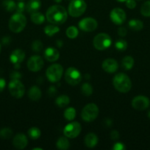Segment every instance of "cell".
<instances>
[{
	"label": "cell",
	"mask_w": 150,
	"mask_h": 150,
	"mask_svg": "<svg viewBox=\"0 0 150 150\" xmlns=\"http://www.w3.org/2000/svg\"><path fill=\"white\" fill-rule=\"evenodd\" d=\"M115 48L119 51H124L127 48V42L123 39H119L115 42Z\"/></svg>",
	"instance_id": "obj_35"
},
{
	"label": "cell",
	"mask_w": 150,
	"mask_h": 150,
	"mask_svg": "<svg viewBox=\"0 0 150 150\" xmlns=\"http://www.w3.org/2000/svg\"><path fill=\"white\" fill-rule=\"evenodd\" d=\"M44 57L46 59L50 62H56L60 57V53L56 48L49 47L44 51Z\"/></svg>",
	"instance_id": "obj_18"
},
{
	"label": "cell",
	"mask_w": 150,
	"mask_h": 150,
	"mask_svg": "<svg viewBox=\"0 0 150 150\" xmlns=\"http://www.w3.org/2000/svg\"><path fill=\"white\" fill-rule=\"evenodd\" d=\"M110 138L112 140H118L119 139V133L117 130H113L110 133Z\"/></svg>",
	"instance_id": "obj_43"
},
{
	"label": "cell",
	"mask_w": 150,
	"mask_h": 150,
	"mask_svg": "<svg viewBox=\"0 0 150 150\" xmlns=\"http://www.w3.org/2000/svg\"><path fill=\"white\" fill-rule=\"evenodd\" d=\"M93 44L95 48L99 51H104L111 45L112 40L109 35L106 33L98 34L94 38Z\"/></svg>",
	"instance_id": "obj_6"
},
{
	"label": "cell",
	"mask_w": 150,
	"mask_h": 150,
	"mask_svg": "<svg viewBox=\"0 0 150 150\" xmlns=\"http://www.w3.org/2000/svg\"><path fill=\"white\" fill-rule=\"evenodd\" d=\"M41 7V0H29V1L26 4V11L32 14L35 12H38Z\"/></svg>",
	"instance_id": "obj_19"
},
{
	"label": "cell",
	"mask_w": 150,
	"mask_h": 150,
	"mask_svg": "<svg viewBox=\"0 0 150 150\" xmlns=\"http://www.w3.org/2000/svg\"><path fill=\"white\" fill-rule=\"evenodd\" d=\"M104 123H105V125L108 127L113 125V121L110 119H106Z\"/></svg>",
	"instance_id": "obj_46"
},
{
	"label": "cell",
	"mask_w": 150,
	"mask_h": 150,
	"mask_svg": "<svg viewBox=\"0 0 150 150\" xmlns=\"http://www.w3.org/2000/svg\"><path fill=\"white\" fill-rule=\"evenodd\" d=\"M63 116H64L65 119L68 121H73L76 117V110L73 107L67 108L64 111Z\"/></svg>",
	"instance_id": "obj_27"
},
{
	"label": "cell",
	"mask_w": 150,
	"mask_h": 150,
	"mask_svg": "<svg viewBox=\"0 0 150 150\" xmlns=\"http://www.w3.org/2000/svg\"><path fill=\"white\" fill-rule=\"evenodd\" d=\"M44 62L43 59L38 55L32 56L26 63L28 69L32 72L40 71L44 67Z\"/></svg>",
	"instance_id": "obj_12"
},
{
	"label": "cell",
	"mask_w": 150,
	"mask_h": 150,
	"mask_svg": "<svg viewBox=\"0 0 150 150\" xmlns=\"http://www.w3.org/2000/svg\"><path fill=\"white\" fill-rule=\"evenodd\" d=\"M117 1L119 2H124V1H126V0H117Z\"/></svg>",
	"instance_id": "obj_50"
},
{
	"label": "cell",
	"mask_w": 150,
	"mask_h": 150,
	"mask_svg": "<svg viewBox=\"0 0 150 150\" xmlns=\"http://www.w3.org/2000/svg\"><path fill=\"white\" fill-rule=\"evenodd\" d=\"M59 32H60V28L54 25H48L44 28V33L49 37L54 36Z\"/></svg>",
	"instance_id": "obj_28"
},
{
	"label": "cell",
	"mask_w": 150,
	"mask_h": 150,
	"mask_svg": "<svg viewBox=\"0 0 150 150\" xmlns=\"http://www.w3.org/2000/svg\"><path fill=\"white\" fill-rule=\"evenodd\" d=\"M87 4L84 0H72L68 7V12L71 17L77 18L85 12Z\"/></svg>",
	"instance_id": "obj_4"
},
{
	"label": "cell",
	"mask_w": 150,
	"mask_h": 150,
	"mask_svg": "<svg viewBox=\"0 0 150 150\" xmlns=\"http://www.w3.org/2000/svg\"><path fill=\"white\" fill-rule=\"evenodd\" d=\"M147 115H148V117H149V118L150 119V110H149V111H148V114H147Z\"/></svg>",
	"instance_id": "obj_51"
},
{
	"label": "cell",
	"mask_w": 150,
	"mask_h": 150,
	"mask_svg": "<svg viewBox=\"0 0 150 150\" xmlns=\"http://www.w3.org/2000/svg\"><path fill=\"white\" fill-rule=\"evenodd\" d=\"M41 95L42 93H41V89L37 86H32L28 92V96L29 99L33 101H38V100L41 99Z\"/></svg>",
	"instance_id": "obj_21"
},
{
	"label": "cell",
	"mask_w": 150,
	"mask_h": 150,
	"mask_svg": "<svg viewBox=\"0 0 150 150\" xmlns=\"http://www.w3.org/2000/svg\"><path fill=\"white\" fill-rule=\"evenodd\" d=\"M2 4L4 8L7 12H13L16 10V4L13 0H4Z\"/></svg>",
	"instance_id": "obj_31"
},
{
	"label": "cell",
	"mask_w": 150,
	"mask_h": 150,
	"mask_svg": "<svg viewBox=\"0 0 150 150\" xmlns=\"http://www.w3.org/2000/svg\"><path fill=\"white\" fill-rule=\"evenodd\" d=\"M26 10V4L23 1H19V3H17L16 7V13H22Z\"/></svg>",
	"instance_id": "obj_37"
},
{
	"label": "cell",
	"mask_w": 150,
	"mask_h": 150,
	"mask_svg": "<svg viewBox=\"0 0 150 150\" xmlns=\"http://www.w3.org/2000/svg\"><path fill=\"white\" fill-rule=\"evenodd\" d=\"M6 86V81L4 79L0 78V92H2Z\"/></svg>",
	"instance_id": "obj_44"
},
{
	"label": "cell",
	"mask_w": 150,
	"mask_h": 150,
	"mask_svg": "<svg viewBox=\"0 0 150 150\" xmlns=\"http://www.w3.org/2000/svg\"><path fill=\"white\" fill-rule=\"evenodd\" d=\"M126 29L125 27H119L118 29V34H119V36L121 37H124L126 35Z\"/></svg>",
	"instance_id": "obj_41"
},
{
	"label": "cell",
	"mask_w": 150,
	"mask_h": 150,
	"mask_svg": "<svg viewBox=\"0 0 150 150\" xmlns=\"http://www.w3.org/2000/svg\"><path fill=\"white\" fill-rule=\"evenodd\" d=\"M129 29L133 31H140L144 28V23L139 19H131L128 23Z\"/></svg>",
	"instance_id": "obj_24"
},
{
	"label": "cell",
	"mask_w": 150,
	"mask_h": 150,
	"mask_svg": "<svg viewBox=\"0 0 150 150\" xmlns=\"http://www.w3.org/2000/svg\"><path fill=\"white\" fill-rule=\"evenodd\" d=\"M31 21L35 24H42L45 21V16L44 14L39 12H35L31 14L30 16Z\"/></svg>",
	"instance_id": "obj_26"
},
{
	"label": "cell",
	"mask_w": 150,
	"mask_h": 150,
	"mask_svg": "<svg viewBox=\"0 0 150 150\" xmlns=\"http://www.w3.org/2000/svg\"><path fill=\"white\" fill-rule=\"evenodd\" d=\"M19 1H22V0H19Z\"/></svg>",
	"instance_id": "obj_53"
},
{
	"label": "cell",
	"mask_w": 150,
	"mask_h": 150,
	"mask_svg": "<svg viewBox=\"0 0 150 150\" xmlns=\"http://www.w3.org/2000/svg\"><path fill=\"white\" fill-rule=\"evenodd\" d=\"M82 127L77 122H71L69 123L63 129V134L69 139H74L81 133Z\"/></svg>",
	"instance_id": "obj_10"
},
{
	"label": "cell",
	"mask_w": 150,
	"mask_h": 150,
	"mask_svg": "<svg viewBox=\"0 0 150 150\" xmlns=\"http://www.w3.org/2000/svg\"><path fill=\"white\" fill-rule=\"evenodd\" d=\"M99 112V108L95 103H89L82 108L81 117L83 121L86 122H91L97 118Z\"/></svg>",
	"instance_id": "obj_5"
},
{
	"label": "cell",
	"mask_w": 150,
	"mask_h": 150,
	"mask_svg": "<svg viewBox=\"0 0 150 150\" xmlns=\"http://www.w3.org/2000/svg\"><path fill=\"white\" fill-rule=\"evenodd\" d=\"M10 41H11V38H10V37H4V38H2V43L3 45H7L10 42Z\"/></svg>",
	"instance_id": "obj_45"
},
{
	"label": "cell",
	"mask_w": 150,
	"mask_h": 150,
	"mask_svg": "<svg viewBox=\"0 0 150 150\" xmlns=\"http://www.w3.org/2000/svg\"><path fill=\"white\" fill-rule=\"evenodd\" d=\"M135 63V60L131 56H126L121 61V66L125 70H129L132 68Z\"/></svg>",
	"instance_id": "obj_23"
},
{
	"label": "cell",
	"mask_w": 150,
	"mask_h": 150,
	"mask_svg": "<svg viewBox=\"0 0 150 150\" xmlns=\"http://www.w3.org/2000/svg\"><path fill=\"white\" fill-rule=\"evenodd\" d=\"M13 136V130L8 127H4L0 130V138L2 139H10Z\"/></svg>",
	"instance_id": "obj_33"
},
{
	"label": "cell",
	"mask_w": 150,
	"mask_h": 150,
	"mask_svg": "<svg viewBox=\"0 0 150 150\" xmlns=\"http://www.w3.org/2000/svg\"><path fill=\"white\" fill-rule=\"evenodd\" d=\"M25 58V53L21 49H16L11 53L10 60L13 64H20Z\"/></svg>",
	"instance_id": "obj_17"
},
{
	"label": "cell",
	"mask_w": 150,
	"mask_h": 150,
	"mask_svg": "<svg viewBox=\"0 0 150 150\" xmlns=\"http://www.w3.org/2000/svg\"><path fill=\"white\" fill-rule=\"evenodd\" d=\"M99 142L98 137L96 134L93 133H90L87 134L85 137V144L88 148H94L97 145Z\"/></svg>",
	"instance_id": "obj_20"
},
{
	"label": "cell",
	"mask_w": 150,
	"mask_h": 150,
	"mask_svg": "<svg viewBox=\"0 0 150 150\" xmlns=\"http://www.w3.org/2000/svg\"><path fill=\"white\" fill-rule=\"evenodd\" d=\"M54 1L57 3H60L62 1H63V0H54Z\"/></svg>",
	"instance_id": "obj_49"
},
{
	"label": "cell",
	"mask_w": 150,
	"mask_h": 150,
	"mask_svg": "<svg viewBox=\"0 0 150 150\" xmlns=\"http://www.w3.org/2000/svg\"><path fill=\"white\" fill-rule=\"evenodd\" d=\"M113 84L115 89L121 93H127L132 88V81L127 75L119 73L114 76Z\"/></svg>",
	"instance_id": "obj_2"
},
{
	"label": "cell",
	"mask_w": 150,
	"mask_h": 150,
	"mask_svg": "<svg viewBox=\"0 0 150 150\" xmlns=\"http://www.w3.org/2000/svg\"><path fill=\"white\" fill-rule=\"evenodd\" d=\"M102 69L108 73H114L117 71L119 68V64L114 59H107L104 60L101 64Z\"/></svg>",
	"instance_id": "obj_15"
},
{
	"label": "cell",
	"mask_w": 150,
	"mask_h": 150,
	"mask_svg": "<svg viewBox=\"0 0 150 150\" xmlns=\"http://www.w3.org/2000/svg\"><path fill=\"white\" fill-rule=\"evenodd\" d=\"M149 99L144 95H138L135 97L132 100V108L137 111H144L149 108Z\"/></svg>",
	"instance_id": "obj_11"
},
{
	"label": "cell",
	"mask_w": 150,
	"mask_h": 150,
	"mask_svg": "<svg viewBox=\"0 0 150 150\" xmlns=\"http://www.w3.org/2000/svg\"><path fill=\"white\" fill-rule=\"evenodd\" d=\"M32 150H43V149L42 148H33V149H32Z\"/></svg>",
	"instance_id": "obj_48"
},
{
	"label": "cell",
	"mask_w": 150,
	"mask_h": 150,
	"mask_svg": "<svg viewBox=\"0 0 150 150\" xmlns=\"http://www.w3.org/2000/svg\"><path fill=\"white\" fill-rule=\"evenodd\" d=\"M125 149H126V146L121 142H116L113 146V150H124Z\"/></svg>",
	"instance_id": "obj_38"
},
{
	"label": "cell",
	"mask_w": 150,
	"mask_h": 150,
	"mask_svg": "<svg viewBox=\"0 0 150 150\" xmlns=\"http://www.w3.org/2000/svg\"><path fill=\"white\" fill-rule=\"evenodd\" d=\"M26 25V18L22 13H15L9 21V29L14 33H19L23 31Z\"/></svg>",
	"instance_id": "obj_3"
},
{
	"label": "cell",
	"mask_w": 150,
	"mask_h": 150,
	"mask_svg": "<svg viewBox=\"0 0 150 150\" xmlns=\"http://www.w3.org/2000/svg\"><path fill=\"white\" fill-rule=\"evenodd\" d=\"M65 79L69 85L76 86L81 82L82 75L76 67H69L65 73Z\"/></svg>",
	"instance_id": "obj_9"
},
{
	"label": "cell",
	"mask_w": 150,
	"mask_h": 150,
	"mask_svg": "<svg viewBox=\"0 0 150 150\" xmlns=\"http://www.w3.org/2000/svg\"><path fill=\"white\" fill-rule=\"evenodd\" d=\"M66 36L70 39H75L76 37L78 36L79 34V31H78L77 28L74 26H71L66 29Z\"/></svg>",
	"instance_id": "obj_30"
},
{
	"label": "cell",
	"mask_w": 150,
	"mask_h": 150,
	"mask_svg": "<svg viewBox=\"0 0 150 150\" xmlns=\"http://www.w3.org/2000/svg\"><path fill=\"white\" fill-rule=\"evenodd\" d=\"M1 44H0V53H1Z\"/></svg>",
	"instance_id": "obj_52"
},
{
	"label": "cell",
	"mask_w": 150,
	"mask_h": 150,
	"mask_svg": "<svg viewBox=\"0 0 150 150\" xmlns=\"http://www.w3.org/2000/svg\"><path fill=\"white\" fill-rule=\"evenodd\" d=\"M57 45H58V47H62V45H63V42H62L61 40H57Z\"/></svg>",
	"instance_id": "obj_47"
},
{
	"label": "cell",
	"mask_w": 150,
	"mask_h": 150,
	"mask_svg": "<svg viewBox=\"0 0 150 150\" xmlns=\"http://www.w3.org/2000/svg\"><path fill=\"white\" fill-rule=\"evenodd\" d=\"M46 20L54 25L64 23L68 18V13L66 9L61 5L51 6L46 13Z\"/></svg>",
	"instance_id": "obj_1"
},
{
	"label": "cell",
	"mask_w": 150,
	"mask_h": 150,
	"mask_svg": "<svg viewBox=\"0 0 150 150\" xmlns=\"http://www.w3.org/2000/svg\"><path fill=\"white\" fill-rule=\"evenodd\" d=\"M78 25L81 30L86 32H91L96 29L98 23L96 20L93 18H85L79 22Z\"/></svg>",
	"instance_id": "obj_14"
},
{
	"label": "cell",
	"mask_w": 150,
	"mask_h": 150,
	"mask_svg": "<svg viewBox=\"0 0 150 150\" xmlns=\"http://www.w3.org/2000/svg\"><path fill=\"white\" fill-rule=\"evenodd\" d=\"M141 13L145 17H150V0L146 1L141 7Z\"/></svg>",
	"instance_id": "obj_34"
},
{
	"label": "cell",
	"mask_w": 150,
	"mask_h": 150,
	"mask_svg": "<svg viewBox=\"0 0 150 150\" xmlns=\"http://www.w3.org/2000/svg\"><path fill=\"white\" fill-rule=\"evenodd\" d=\"M28 136L31 139H33V140H36V139H39L40 136L41 135V130L39 128L36 127H32L28 130L27 131Z\"/></svg>",
	"instance_id": "obj_29"
},
{
	"label": "cell",
	"mask_w": 150,
	"mask_h": 150,
	"mask_svg": "<svg viewBox=\"0 0 150 150\" xmlns=\"http://www.w3.org/2000/svg\"><path fill=\"white\" fill-rule=\"evenodd\" d=\"M93 91L94 89L89 83H84L81 86V92L85 96H90L92 95Z\"/></svg>",
	"instance_id": "obj_32"
},
{
	"label": "cell",
	"mask_w": 150,
	"mask_h": 150,
	"mask_svg": "<svg viewBox=\"0 0 150 150\" xmlns=\"http://www.w3.org/2000/svg\"><path fill=\"white\" fill-rule=\"evenodd\" d=\"M63 68L60 64H54L47 68L46 75V78L51 83L58 82L63 76Z\"/></svg>",
	"instance_id": "obj_7"
},
{
	"label": "cell",
	"mask_w": 150,
	"mask_h": 150,
	"mask_svg": "<svg viewBox=\"0 0 150 150\" xmlns=\"http://www.w3.org/2000/svg\"><path fill=\"white\" fill-rule=\"evenodd\" d=\"M8 89L10 95L17 99H20L24 95L25 87L19 79H12L8 84Z\"/></svg>",
	"instance_id": "obj_8"
},
{
	"label": "cell",
	"mask_w": 150,
	"mask_h": 150,
	"mask_svg": "<svg viewBox=\"0 0 150 150\" xmlns=\"http://www.w3.org/2000/svg\"><path fill=\"white\" fill-rule=\"evenodd\" d=\"M110 20L115 24L121 25L126 21V16L124 10L119 7H116L113 9L110 13Z\"/></svg>",
	"instance_id": "obj_13"
},
{
	"label": "cell",
	"mask_w": 150,
	"mask_h": 150,
	"mask_svg": "<svg viewBox=\"0 0 150 150\" xmlns=\"http://www.w3.org/2000/svg\"><path fill=\"white\" fill-rule=\"evenodd\" d=\"M56 146H57V149L60 150H66L69 149V146H70V143H69L68 138L66 136L60 137L56 143Z\"/></svg>",
	"instance_id": "obj_25"
},
{
	"label": "cell",
	"mask_w": 150,
	"mask_h": 150,
	"mask_svg": "<svg viewBox=\"0 0 150 150\" xmlns=\"http://www.w3.org/2000/svg\"><path fill=\"white\" fill-rule=\"evenodd\" d=\"M13 144L16 149H24L28 144L27 138L24 134L19 133L13 138Z\"/></svg>",
	"instance_id": "obj_16"
},
{
	"label": "cell",
	"mask_w": 150,
	"mask_h": 150,
	"mask_svg": "<svg viewBox=\"0 0 150 150\" xmlns=\"http://www.w3.org/2000/svg\"><path fill=\"white\" fill-rule=\"evenodd\" d=\"M43 45L42 42L39 40H36L33 41L32 43V51H35V52H40V51H42L43 49Z\"/></svg>",
	"instance_id": "obj_36"
},
{
	"label": "cell",
	"mask_w": 150,
	"mask_h": 150,
	"mask_svg": "<svg viewBox=\"0 0 150 150\" xmlns=\"http://www.w3.org/2000/svg\"><path fill=\"white\" fill-rule=\"evenodd\" d=\"M126 6L129 9H134L136 7V2L135 0H126Z\"/></svg>",
	"instance_id": "obj_39"
},
{
	"label": "cell",
	"mask_w": 150,
	"mask_h": 150,
	"mask_svg": "<svg viewBox=\"0 0 150 150\" xmlns=\"http://www.w3.org/2000/svg\"><path fill=\"white\" fill-rule=\"evenodd\" d=\"M70 103V98L66 95H62L57 97L55 100V104L59 108H65Z\"/></svg>",
	"instance_id": "obj_22"
},
{
	"label": "cell",
	"mask_w": 150,
	"mask_h": 150,
	"mask_svg": "<svg viewBox=\"0 0 150 150\" xmlns=\"http://www.w3.org/2000/svg\"><path fill=\"white\" fill-rule=\"evenodd\" d=\"M21 76V73H19L17 71L12 72L10 75V77L11 78V79H20Z\"/></svg>",
	"instance_id": "obj_40"
},
{
	"label": "cell",
	"mask_w": 150,
	"mask_h": 150,
	"mask_svg": "<svg viewBox=\"0 0 150 150\" xmlns=\"http://www.w3.org/2000/svg\"><path fill=\"white\" fill-rule=\"evenodd\" d=\"M56 92H57V89H56L55 86H51L49 88L48 94L50 97H54L56 95Z\"/></svg>",
	"instance_id": "obj_42"
}]
</instances>
